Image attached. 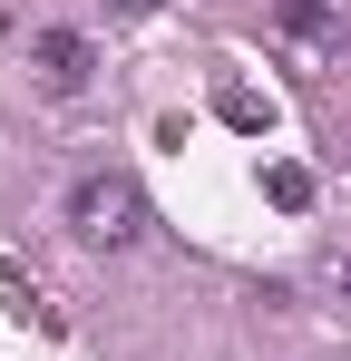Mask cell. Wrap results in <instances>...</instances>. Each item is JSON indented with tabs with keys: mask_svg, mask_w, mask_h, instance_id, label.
<instances>
[{
	"mask_svg": "<svg viewBox=\"0 0 351 361\" xmlns=\"http://www.w3.org/2000/svg\"><path fill=\"white\" fill-rule=\"evenodd\" d=\"M68 235L78 244H98V254H127V244L147 235V185L137 176H78L68 185Z\"/></svg>",
	"mask_w": 351,
	"mask_h": 361,
	"instance_id": "obj_1",
	"label": "cell"
},
{
	"mask_svg": "<svg viewBox=\"0 0 351 361\" xmlns=\"http://www.w3.org/2000/svg\"><path fill=\"white\" fill-rule=\"evenodd\" d=\"M283 49L302 78H322V68L342 59V10L332 0H283Z\"/></svg>",
	"mask_w": 351,
	"mask_h": 361,
	"instance_id": "obj_2",
	"label": "cell"
},
{
	"mask_svg": "<svg viewBox=\"0 0 351 361\" xmlns=\"http://www.w3.org/2000/svg\"><path fill=\"white\" fill-rule=\"evenodd\" d=\"M30 78H39L49 98H78V88L98 78V49H88L78 30H30Z\"/></svg>",
	"mask_w": 351,
	"mask_h": 361,
	"instance_id": "obj_3",
	"label": "cell"
},
{
	"mask_svg": "<svg viewBox=\"0 0 351 361\" xmlns=\"http://www.w3.org/2000/svg\"><path fill=\"white\" fill-rule=\"evenodd\" d=\"M10 302H20V322H39V332H58V322H68V312H58V293L30 274V264H10Z\"/></svg>",
	"mask_w": 351,
	"mask_h": 361,
	"instance_id": "obj_4",
	"label": "cell"
},
{
	"mask_svg": "<svg viewBox=\"0 0 351 361\" xmlns=\"http://www.w3.org/2000/svg\"><path fill=\"white\" fill-rule=\"evenodd\" d=\"M264 195H273L283 215H302V205H312V166H292V157H273V166H264Z\"/></svg>",
	"mask_w": 351,
	"mask_h": 361,
	"instance_id": "obj_5",
	"label": "cell"
},
{
	"mask_svg": "<svg viewBox=\"0 0 351 361\" xmlns=\"http://www.w3.org/2000/svg\"><path fill=\"white\" fill-rule=\"evenodd\" d=\"M215 118H225V127H244V137H264V118H273V108H264L254 88H225V98H215Z\"/></svg>",
	"mask_w": 351,
	"mask_h": 361,
	"instance_id": "obj_6",
	"label": "cell"
},
{
	"mask_svg": "<svg viewBox=\"0 0 351 361\" xmlns=\"http://www.w3.org/2000/svg\"><path fill=\"white\" fill-rule=\"evenodd\" d=\"M332 293L351 302V244H342V254H332Z\"/></svg>",
	"mask_w": 351,
	"mask_h": 361,
	"instance_id": "obj_7",
	"label": "cell"
},
{
	"mask_svg": "<svg viewBox=\"0 0 351 361\" xmlns=\"http://www.w3.org/2000/svg\"><path fill=\"white\" fill-rule=\"evenodd\" d=\"M117 10H166V0H117Z\"/></svg>",
	"mask_w": 351,
	"mask_h": 361,
	"instance_id": "obj_8",
	"label": "cell"
}]
</instances>
